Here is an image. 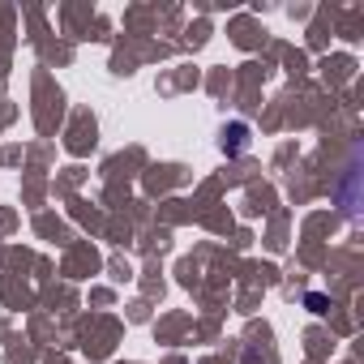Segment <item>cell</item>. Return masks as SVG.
<instances>
[]
</instances>
